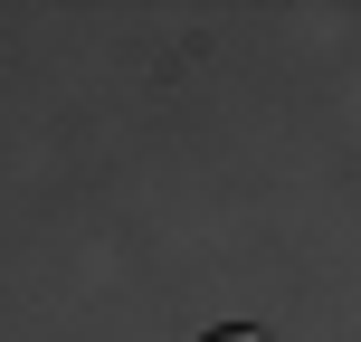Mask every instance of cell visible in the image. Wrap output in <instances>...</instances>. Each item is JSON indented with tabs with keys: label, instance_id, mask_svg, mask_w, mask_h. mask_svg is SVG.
Here are the masks:
<instances>
[{
	"label": "cell",
	"instance_id": "cell-1",
	"mask_svg": "<svg viewBox=\"0 0 361 342\" xmlns=\"http://www.w3.org/2000/svg\"><path fill=\"white\" fill-rule=\"evenodd\" d=\"M200 342H267V333H247V324H219V333H200Z\"/></svg>",
	"mask_w": 361,
	"mask_h": 342
}]
</instances>
